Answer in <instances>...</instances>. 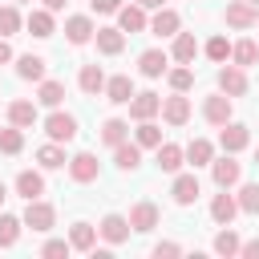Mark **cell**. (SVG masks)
<instances>
[{
  "label": "cell",
  "mask_w": 259,
  "mask_h": 259,
  "mask_svg": "<svg viewBox=\"0 0 259 259\" xmlns=\"http://www.w3.org/2000/svg\"><path fill=\"white\" fill-rule=\"evenodd\" d=\"M28 231H36V235H45V231H53L57 227V210H53V202H45V198H28V206H24V219H20Z\"/></svg>",
  "instance_id": "6da1fadb"
},
{
  "label": "cell",
  "mask_w": 259,
  "mask_h": 259,
  "mask_svg": "<svg viewBox=\"0 0 259 259\" xmlns=\"http://www.w3.org/2000/svg\"><path fill=\"white\" fill-rule=\"evenodd\" d=\"M45 134H49V142H73L77 138V117L73 113H61V109H53L49 117H45Z\"/></svg>",
  "instance_id": "7a4b0ae2"
},
{
  "label": "cell",
  "mask_w": 259,
  "mask_h": 259,
  "mask_svg": "<svg viewBox=\"0 0 259 259\" xmlns=\"http://www.w3.org/2000/svg\"><path fill=\"white\" fill-rule=\"evenodd\" d=\"M210 178H214L219 190H231V186L243 178V166L235 162V154H227V158H210Z\"/></svg>",
  "instance_id": "3957f363"
},
{
  "label": "cell",
  "mask_w": 259,
  "mask_h": 259,
  "mask_svg": "<svg viewBox=\"0 0 259 259\" xmlns=\"http://www.w3.org/2000/svg\"><path fill=\"white\" fill-rule=\"evenodd\" d=\"M219 93H227L231 101L243 97V93H247V73H243L239 65H223V69H219Z\"/></svg>",
  "instance_id": "277c9868"
},
{
  "label": "cell",
  "mask_w": 259,
  "mask_h": 259,
  "mask_svg": "<svg viewBox=\"0 0 259 259\" xmlns=\"http://www.w3.org/2000/svg\"><path fill=\"white\" fill-rule=\"evenodd\" d=\"M223 134H219V146L227 150V154H239V150H247V142H251V130L243 125V121H227V125H219Z\"/></svg>",
  "instance_id": "5b68a950"
},
{
  "label": "cell",
  "mask_w": 259,
  "mask_h": 259,
  "mask_svg": "<svg viewBox=\"0 0 259 259\" xmlns=\"http://www.w3.org/2000/svg\"><path fill=\"white\" fill-rule=\"evenodd\" d=\"M97 174H101V166H97V158H93L89 150H81V154H73V158H69V178H73V182H81V186H85V182H93Z\"/></svg>",
  "instance_id": "8992f818"
},
{
  "label": "cell",
  "mask_w": 259,
  "mask_h": 259,
  "mask_svg": "<svg viewBox=\"0 0 259 259\" xmlns=\"http://www.w3.org/2000/svg\"><path fill=\"white\" fill-rule=\"evenodd\" d=\"M97 235H101L109 247H117V243L130 239V219H125V214H105V219L97 223Z\"/></svg>",
  "instance_id": "52a82bcc"
},
{
  "label": "cell",
  "mask_w": 259,
  "mask_h": 259,
  "mask_svg": "<svg viewBox=\"0 0 259 259\" xmlns=\"http://www.w3.org/2000/svg\"><path fill=\"white\" fill-rule=\"evenodd\" d=\"M158 219H162L158 206H154L150 198H142V202H134V210H130V231H142V235H146V231L158 227Z\"/></svg>",
  "instance_id": "ba28073f"
},
{
  "label": "cell",
  "mask_w": 259,
  "mask_h": 259,
  "mask_svg": "<svg viewBox=\"0 0 259 259\" xmlns=\"http://www.w3.org/2000/svg\"><path fill=\"white\" fill-rule=\"evenodd\" d=\"M117 28H121V32H146V28H150L146 8H142V4H121V8H117Z\"/></svg>",
  "instance_id": "9c48e42d"
},
{
  "label": "cell",
  "mask_w": 259,
  "mask_h": 259,
  "mask_svg": "<svg viewBox=\"0 0 259 259\" xmlns=\"http://www.w3.org/2000/svg\"><path fill=\"white\" fill-rule=\"evenodd\" d=\"M105 101H113V105H130V97H134V81H130V73H117V77H105Z\"/></svg>",
  "instance_id": "30bf717a"
},
{
  "label": "cell",
  "mask_w": 259,
  "mask_h": 259,
  "mask_svg": "<svg viewBox=\"0 0 259 259\" xmlns=\"http://www.w3.org/2000/svg\"><path fill=\"white\" fill-rule=\"evenodd\" d=\"M162 121H170V125H186L190 121V101L182 97V93H174V97H162Z\"/></svg>",
  "instance_id": "8fae6325"
},
{
  "label": "cell",
  "mask_w": 259,
  "mask_h": 259,
  "mask_svg": "<svg viewBox=\"0 0 259 259\" xmlns=\"http://www.w3.org/2000/svg\"><path fill=\"white\" fill-rule=\"evenodd\" d=\"M202 117H206L210 125H227V121H231V97H227V93H210V97L202 101Z\"/></svg>",
  "instance_id": "7c38bea8"
},
{
  "label": "cell",
  "mask_w": 259,
  "mask_h": 259,
  "mask_svg": "<svg viewBox=\"0 0 259 259\" xmlns=\"http://www.w3.org/2000/svg\"><path fill=\"white\" fill-rule=\"evenodd\" d=\"M223 16H227V24H231V28H255V20H259V12H255L247 0H231Z\"/></svg>",
  "instance_id": "4fadbf2b"
},
{
  "label": "cell",
  "mask_w": 259,
  "mask_h": 259,
  "mask_svg": "<svg viewBox=\"0 0 259 259\" xmlns=\"http://www.w3.org/2000/svg\"><path fill=\"white\" fill-rule=\"evenodd\" d=\"M158 109H162V97H158V93H134V97H130V117H134V121L158 117Z\"/></svg>",
  "instance_id": "5bb4252c"
},
{
  "label": "cell",
  "mask_w": 259,
  "mask_h": 259,
  "mask_svg": "<svg viewBox=\"0 0 259 259\" xmlns=\"http://www.w3.org/2000/svg\"><path fill=\"white\" fill-rule=\"evenodd\" d=\"M16 194L28 202V198H40L45 194V174L40 170H20L16 174Z\"/></svg>",
  "instance_id": "9a60e30c"
},
{
  "label": "cell",
  "mask_w": 259,
  "mask_h": 259,
  "mask_svg": "<svg viewBox=\"0 0 259 259\" xmlns=\"http://www.w3.org/2000/svg\"><path fill=\"white\" fill-rule=\"evenodd\" d=\"M170 194H174V202H178V206H190V202L202 194V186H198V178H194V174H178V178H174V186H170Z\"/></svg>",
  "instance_id": "2e32d148"
},
{
  "label": "cell",
  "mask_w": 259,
  "mask_h": 259,
  "mask_svg": "<svg viewBox=\"0 0 259 259\" xmlns=\"http://www.w3.org/2000/svg\"><path fill=\"white\" fill-rule=\"evenodd\" d=\"M24 28H28L32 36H40V40L57 32V24H53V12H49V8H32V12L24 16Z\"/></svg>",
  "instance_id": "e0dca14e"
},
{
  "label": "cell",
  "mask_w": 259,
  "mask_h": 259,
  "mask_svg": "<svg viewBox=\"0 0 259 259\" xmlns=\"http://www.w3.org/2000/svg\"><path fill=\"white\" fill-rule=\"evenodd\" d=\"M93 32H97V28H93L89 16H69V20H65V36H69V45H89Z\"/></svg>",
  "instance_id": "ac0fdd59"
},
{
  "label": "cell",
  "mask_w": 259,
  "mask_h": 259,
  "mask_svg": "<svg viewBox=\"0 0 259 259\" xmlns=\"http://www.w3.org/2000/svg\"><path fill=\"white\" fill-rule=\"evenodd\" d=\"M93 40H97V53H105V57H117L125 49V32L121 28H97Z\"/></svg>",
  "instance_id": "d6986e66"
},
{
  "label": "cell",
  "mask_w": 259,
  "mask_h": 259,
  "mask_svg": "<svg viewBox=\"0 0 259 259\" xmlns=\"http://www.w3.org/2000/svg\"><path fill=\"white\" fill-rule=\"evenodd\" d=\"M166 65H170V57H166L162 49H146V53L138 57V73H142V77H162Z\"/></svg>",
  "instance_id": "ffe728a7"
},
{
  "label": "cell",
  "mask_w": 259,
  "mask_h": 259,
  "mask_svg": "<svg viewBox=\"0 0 259 259\" xmlns=\"http://www.w3.org/2000/svg\"><path fill=\"white\" fill-rule=\"evenodd\" d=\"M113 162H117V170H130V174H134V170L142 166V146L125 138L121 146H113Z\"/></svg>",
  "instance_id": "44dd1931"
},
{
  "label": "cell",
  "mask_w": 259,
  "mask_h": 259,
  "mask_svg": "<svg viewBox=\"0 0 259 259\" xmlns=\"http://www.w3.org/2000/svg\"><path fill=\"white\" fill-rule=\"evenodd\" d=\"M182 162H186L182 146H174V142H162V146H158V170H162V174H178Z\"/></svg>",
  "instance_id": "7402d4cb"
},
{
  "label": "cell",
  "mask_w": 259,
  "mask_h": 259,
  "mask_svg": "<svg viewBox=\"0 0 259 259\" xmlns=\"http://www.w3.org/2000/svg\"><path fill=\"white\" fill-rule=\"evenodd\" d=\"M235 214H239V202H235V194H227V190H223V194H214V198H210V219H214L219 227H227Z\"/></svg>",
  "instance_id": "603a6c76"
},
{
  "label": "cell",
  "mask_w": 259,
  "mask_h": 259,
  "mask_svg": "<svg viewBox=\"0 0 259 259\" xmlns=\"http://www.w3.org/2000/svg\"><path fill=\"white\" fill-rule=\"evenodd\" d=\"M178 24H182V20H178V12L162 4V8L154 12V20H150V32H154V36H174V32H178Z\"/></svg>",
  "instance_id": "cb8c5ba5"
},
{
  "label": "cell",
  "mask_w": 259,
  "mask_h": 259,
  "mask_svg": "<svg viewBox=\"0 0 259 259\" xmlns=\"http://www.w3.org/2000/svg\"><path fill=\"white\" fill-rule=\"evenodd\" d=\"M36 162H40V170H61V166H69L61 142H45V146L36 150Z\"/></svg>",
  "instance_id": "d4e9b609"
},
{
  "label": "cell",
  "mask_w": 259,
  "mask_h": 259,
  "mask_svg": "<svg viewBox=\"0 0 259 259\" xmlns=\"http://www.w3.org/2000/svg\"><path fill=\"white\" fill-rule=\"evenodd\" d=\"M93 243H97V227L93 223H73L69 227V247L73 251H93Z\"/></svg>",
  "instance_id": "484cf974"
},
{
  "label": "cell",
  "mask_w": 259,
  "mask_h": 259,
  "mask_svg": "<svg viewBox=\"0 0 259 259\" xmlns=\"http://www.w3.org/2000/svg\"><path fill=\"white\" fill-rule=\"evenodd\" d=\"M16 77H24V81H45V57H36V53L16 57Z\"/></svg>",
  "instance_id": "4316f807"
},
{
  "label": "cell",
  "mask_w": 259,
  "mask_h": 259,
  "mask_svg": "<svg viewBox=\"0 0 259 259\" xmlns=\"http://www.w3.org/2000/svg\"><path fill=\"white\" fill-rule=\"evenodd\" d=\"M134 142H138L142 150H158V146H162V125H154V117L138 121V130H134Z\"/></svg>",
  "instance_id": "83f0119b"
},
{
  "label": "cell",
  "mask_w": 259,
  "mask_h": 259,
  "mask_svg": "<svg viewBox=\"0 0 259 259\" xmlns=\"http://www.w3.org/2000/svg\"><path fill=\"white\" fill-rule=\"evenodd\" d=\"M194 57H198V40L190 32H174V61L178 65H194Z\"/></svg>",
  "instance_id": "f1b7e54d"
},
{
  "label": "cell",
  "mask_w": 259,
  "mask_h": 259,
  "mask_svg": "<svg viewBox=\"0 0 259 259\" xmlns=\"http://www.w3.org/2000/svg\"><path fill=\"white\" fill-rule=\"evenodd\" d=\"M77 85H81V93L97 97V93L105 89V73H101V65H85V69H81V77H77Z\"/></svg>",
  "instance_id": "f546056e"
},
{
  "label": "cell",
  "mask_w": 259,
  "mask_h": 259,
  "mask_svg": "<svg viewBox=\"0 0 259 259\" xmlns=\"http://www.w3.org/2000/svg\"><path fill=\"white\" fill-rule=\"evenodd\" d=\"M36 101L40 105H49V109H57L61 101H65V81H40V89H36Z\"/></svg>",
  "instance_id": "4dcf8cb0"
},
{
  "label": "cell",
  "mask_w": 259,
  "mask_h": 259,
  "mask_svg": "<svg viewBox=\"0 0 259 259\" xmlns=\"http://www.w3.org/2000/svg\"><path fill=\"white\" fill-rule=\"evenodd\" d=\"M8 121L20 125V130L36 125V105H32V101H12V105H8Z\"/></svg>",
  "instance_id": "1f68e13d"
},
{
  "label": "cell",
  "mask_w": 259,
  "mask_h": 259,
  "mask_svg": "<svg viewBox=\"0 0 259 259\" xmlns=\"http://www.w3.org/2000/svg\"><path fill=\"white\" fill-rule=\"evenodd\" d=\"M182 154H186V162H190V166H210V158H214V146H210L206 138H194V142H190Z\"/></svg>",
  "instance_id": "d6a6232c"
},
{
  "label": "cell",
  "mask_w": 259,
  "mask_h": 259,
  "mask_svg": "<svg viewBox=\"0 0 259 259\" xmlns=\"http://www.w3.org/2000/svg\"><path fill=\"white\" fill-rule=\"evenodd\" d=\"M130 138V121H121V117H109L105 125H101V142L105 146H121Z\"/></svg>",
  "instance_id": "836d02e7"
},
{
  "label": "cell",
  "mask_w": 259,
  "mask_h": 259,
  "mask_svg": "<svg viewBox=\"0 0 259 259\" xmlns=\"http://www.w3.org/2000/svg\"><path fill=\"white\" fill-rule=\"evenodd\" d=\"M231 61H235L239 69L255 65V61H259V45H255V40H239V45H231Z\"/></svg>",
  "instance_id": "e575fe53"
},
{
  "label": "cell",
  "mask_w": 259,
  "mask_h": 259,
  "mask_svg": "<svg viewBox=\"0 0 259 259\" xmlns=\"http://www.w3.org/2000/svg\"><path fill=\"white\" fill-rule=\"evenodd\" d=\"M24 28V16L16 12V4H0V36H12Z\"/></svg>",
  "instance_id": "d590c367"
},
{
  "label": "cell",
  "mask_w": 259,
  "mask_h": 259,
  "mask_svg": "<svg viewBox=\"0 0 259 259\" xmlns=\"http://www.w3.org/2000/svg\"><path fill=\"white\" fill-rule=\"evenodd\" d=\"M20 219L16 214H0V247H16V239H20Z\"/></svg>",
  "instance_id": "8d00e7d4"
},
{
  "label": "cell",
  "mask_w": 259,
  "mask_h": 259,
  "mask_svg": "<svg viewBox=\"0 0 259 259\" xmlns=\"http://www.w3.org/2000/svg\"><path fill=\"white\" fill-rule=\"evenodd\" d=\"M214 251H219V255H227V259H231V255H239V235L231 231V223L214 235Z\"/></svg>",
  "instance_id": "74e56055"
},
{
  "label": "cell",
  "mask_w": 259,
  "mask_h": 259,
  "mask_svg": "<svg viewBox=\"0 0 259 259\" xmlns=\"http://www.w3.org/2000/svg\"><path fill=\"white\" fill-rule=\"evenodd\" d=\"M20 150H24V134H20V125L0 130V154H20Z\"/></svg>",
  "instance_id": "f35d334b"
},
{
  "label": "cell",
  "mask_w": 259,
  "mask_h": 259,
  "mask_svg": "<svg viewBox=\"0 0 259 259\" xmlns=\"http://www.w3.org/2000/svg\"><path fill=\"white\" fill-rule=\"evenodd\" d=\"M235 202H239V210H247V214H259V182H247V186L235 194Z\"/></svg>",
  "instance_id": "ab89813d"
},
{
  "label": "cell",
  "mask_w": 259,
  "mask_h": 259,
  "mask_svg": "<svg viewBox=\"0 0 259 259\" xmlns=\"http://www.w3.org/2000/svg\"><path fill=\"white\" fill-rule=\"evenodd\" d=\"M166 81H170L174 93H186V89L194 85V69H186V65H182V69H166Z\"/></svg>",
  "instance_id": "60d3db41"
},
{
  "label": "cell",
  "mask_w": 259,
  "mask_h": 259,
  "mask_svg": "<svg viewBox=\"0 0 259 259\" xmlns=\"http://www.w3.org/2000/svg\"><path fill=\"white\" fill-rule=\"evenodd\" d=\"M206 57L223 65V61L231 57V40H227V36H210V40H206Z\"/></svg>",
  "instance_id": "b9f144b4"
},
{
  "label": "cell",
  "mask_w": 259,
  "mask_h": 259,
  "mask_svg": "<svg viewBox=\"0 0 259 259\" xmlns=\"http://www.w3.org/2000/svg\"><path fill=\"white\" fill-rule=\"evenodd\" d=\"M69 251H73V247H69V239H49V243L40 247V255H45V259H61V255H69Z\"/></svg>",
  "instance_id": "7bdbcfd3"
},
{
  "label": "cell",
  "mask_w": 259,
  "mask_h": 259,
  "mask_svg": "<svg viewBox=\"0 0 259 259\" xmlns=\"http://www.w3.org/2000/svg\"><path fill=\"white\" fill-rule=\"evenodd\" d=\"M117 8H121V0H93V12H101V16H109Z\"/></svg>",
  "instance_id": "ee69618b"
},
{
  "label": "cell",
  "mask_w": 259,
  "mask_h": 259,
  "mask_svg": "<svg viewBox=\"0 0 259 259\" xmlns=\"http://www.w3.org/2000/svg\"><path fill=\"white\" fill-rule=\"evenodd\" d=\"M154 255L162 259V255H182V247L178 243H154Z\"/></svg>",
  "instance_id": "f6af8a7d"
},
{
  "label": "cell",
  "mask_w": 259,
  "mask_h": 259,
  "mask_svg": "<svg viewBox=\"0 0 259 259\" xmlns=\"http://www.w3.org/2000/svg\"><path fill=\"white\" fill-rule=\"evenodd\" d=\"M239 255H243V259H259V239H251V243H239Z\"/></svg>",
  "instance_id": "bcb514c9"
},
{
  "label": "cell",
  "mask_w": 259,
  "mask_h": 259,
  "mask_svg": "<svg viewBox=\"0 0 259 259\" xmlns=\"http://www.w3.org/2000/svg\"><path fill=\"white\" fill-rule=\"evenodd\" d=\"M8 61H12V49H8V40L0 36V65H8Z\"/></svg>",
  "instance_id": "7dc6e473"
},
{
  "label": "cell",
  "mask_w": 259,
  "mask_h": 259,
  "mask_svg": "<svg viewBox=\"0 0 259 259\" xmlns=\"http://www.w3.org/2000/svg\"><path fill=\"white\" fill-rule=\"evenodd\" d=\"M65 4H69V0H45V8H49V12H61Z\"/></svg>",
  "instance_id": "c3c4849f"
},
{
  "label": "cell",
  "mask_w": 259,
  "mask_h": 259,
  "mask_svg": "<svg viewBox=\"0 0 259 259\" xmlns=\"http://www.w3.org/2000/svg\"><path fill=\"white\" fill-rule=\"evenodd\" d=\"M134 4H142V8H162L166 0H134Z\"/></svg>",
  "instance_id": "681fc988"
},
{
  "label": "cell",
  "mask_w": 259,
  "mask_h": 259,
  "mask_svg": "<svg viewBox=\"0 0 259 259\" xmlns=\"http://www.w3.org/2000/svg\"><path fill=\"white\" fill-rule=\"evenodd\" d=\"M4 198H8V186H4V182H0V202H4Z\"/></svg>",
  "instance_id": "f907efd6"
},
{
  "label": "cell",
  "mask_w": 259,
  "mask_h": 259,
  "mask_svg": "<svg viewBox=\"0 0 259 259\" xmlns=\"http://www.w3.org/2000/svg\"><path fill=\"white\" fill-rule=\"evenodd\" d=\"M247 4H251V8H259V0H247Z\"/></svg>",
  "instance_id": "816d5d0a"
},
{
  "label": "cell",
  "mask_w": 259,
  "mask_h": 259,
  "mask_svg": "<svg viewBox=\"0 0 259 259\" xmlns=\"http://www.w3.org/2000/svg\"><path fill=\"white\" fill-rule=\"evenodd\" d=\"M255 166H259V154H255Z\"/></svg>",
  "instance_id": "f5cc1de1"
},
{
  "label": "cell",
  "mask_w": 259,
  "mask_h": 259,
  "mask_svg": "<svg viewBox=\"0 0 259 259\" xmlns=\"http://www.w3.org/2000/svg\"><path fill=\"white\" fill-rule=\"evenodd\" d=\"M255 24H259V20H255Z\"/></svg>",
  "instance_id": "db71d44e"
}]
</instances>
